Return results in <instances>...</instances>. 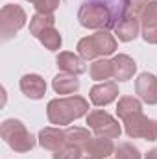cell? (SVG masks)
I'll return each instance as SVG.
<instances>
[{
	"label": "cell",
	"mask_w": 157,
	"mask_h": 159,
	"mask_svg": "<svg viewBox=\"0 0 157 159\" xmlns=\"http://www.w3.org/2000/svg\"><path fill=\"white\" fill-rule=\"evenodd\" d=\"M89 111V102L81 96H67V98H56L50 100L46 106L48 120L56 126L70 124L72 120L83 117Z\"/></svg>",
	"instance_id": "1"
},
{
	"label": "cell",
	"mask_w": 157,
	"mask_h": 159,
	"mask_svg": "<svg viewBox=\"0 0 157 159\" xmlns=\"http://www.w3.org/2000/svg\"><path fill=\"white\" fill-rule=\"evenodd\" d=\"M144 159H157V148L150 150V152L146 154V157H144Z\"/></svg>",
	"instance_id": "27"
},
{
	"label": "cell",
	"mask_w": 157,
	"mask_h": 159,
	"mask_svg": "<svg viewBox=\"0 0 157 159\" xmlns=\"http://www.w3.org/2000/svg\"><path fill=\"white\" fill-rule=\"evenodd\" d=\"M111 61H113V78L118 80V81L129 80L135 74V70H137L135 61H133L129 56H126V54H118V56H115Z\"/></svg>",
	"instance_id": "16"
},
{
	"label": "cell",
	"mask_w": 157,
	"mask_h": 159,
	"mask_svg": "<svg viewBox=\"0 0 157 159\" xmlns=\"http://www.w3.org/2000/svg\"><path fill=\"white\" fill-rule=\"evenodd\" d=\"M79 154H81V150L65 144L63 148H59L57 152H54V159H79Z\"/></svg>",
	"instance_id": "25"
},
{
	"label": "cell",
	"mask_w": 157,
	"mask_h": 159,
	"mask_svg": "<svg viewBox=\"0 0 157 159\" xmlns=\"http://www.w3.org/2000/svg\"><path fill=\"white\" fill-rule=\"evenodd\" d=\"M20 91L32 100H39L46 93V83L39 74H26L20 80Z\"/></svg>",
	"instance_id": "14"
},
{
	"label": "cell",
	"mask_w": 157,
	"mask_h": 159,
	"mask_svg": "<svg viewBox=\"0 0 157 159\" xmlns=\"http://www.w3.org/2000/svg\"><path fill=\"white\" fill-rule=\"evenodd\" d=\"M37 39H39L48 50H59V46H61V34H59L56 28H48V30H44Z\"/></svg>",
	"instance_id": "23"
},
{
	"label": "cell",
	"mask_w": 157,
	"mask_h": 159,
	"mask_svg": "<svg viewBox=\"0 0 157 159\" xmlns=\"http://www.w3.org/2000/svg\"><path fill=\"white\" fill-rule=\"evenodd\" d=\"M0 135L15 152H20V154L30 152L35 146L34 135L26 129V126L20 120H15V119L4 120V124L0 128Z\"/></svg>",
	"instance_id": "4"
},
{
	"label": "cell",
	"mask_w": 157,
	"mask_h": 159,
	"mask_svg": "<svg viewBox=\"0 0 157 159\" xmlns=\"http://www.w3.org/2000/svg\"><path fill=\"white\" fill-rule=\"evenodd\" d=\"M61 0H35L34 7L37 9V13H54L56 7L59 6Z\"/></svg>",
	"instance_id": "26"
},
{
	"label": "cell",
	"mask_w": 157,
	"mask_h": 159,
	"mask_svg": "<svg viewBox=\"0 0 157 159\" xmlns=\"http://www.w3.org/2000/svg\"><path fill=\"white\" fill-rule=\"evenodd\" d=\"M91 102L96 106V107H102V106H107L111 104L115 98L118 96V85L113 81H104V83H98L91 89Z\"/></svg>",
	"instance_id": "11"
},
{
	"label": "cell",
	"mask_w": 157,
	"mask_h": 159,
	"mask_svg": "<svg viewBox=\"0 0 157 159\" xmlns=\"http://www.w3.org/2000/svg\"><path fill=\"white\" fill-rule=\"evenodd\" d=\"M52 87L57 94H72L79 89V80L74 74H69V72H61L57 74L54 81H52Z\"/></svg>",
	"instance_id": "17"
},
{
	"label": "cell",
	"mask_w": 157,
	"mask_h": 159,
	"mask_svg": "<svg viewBox=\"0 0 157 159\" xmlns=\"http://www.w3.org/2000/svg\"><path fill=\"white\" fill-rule=\"evenodd\" d=\"M150 0H122V6H120V17L122 15H129V17H139L142 15L144 7L148 6Z\"/></svg>",
	"instance_id": "22"
},
{
	"label": "cell",
	"mask_w": 157,
	"mask_h": 159,
	"mask_svg": "<svg viewBox=\"0 0 157 159\" xmlns=\"http://www.w3.org/2000/svg\"><path fill=\"white\" fill-rule=\"evenodd\" d=\"M135 91L142 102H146L150 106L157 104V76L150 74V72H142L135 80Z\"/></svg>",
	"instance_id": "10"
},
{
	"label": "cell",
	"mask_w": 157,
	"mask_h": 159,
	"mask_svg": "<svg viewBox=\"0 0 157 159\" xmlns=\"http://www.w3.org/2000/svg\"><path fill=\"white\" fill-rule=\"evenodd\" d=\"M137 113H142V104L135 98V96H122L118 100L117 106V115L122 120H128L129 117L137 115Z\"/></svg>",
	"instance_id": "18"
},
{
	"label": "cell",
	"mask_w": 157,
	"mask_h": 159,
	"mask_svg": "<svg viewBox=\"0 0 157 159\" xmlns=\"http://www.w3.org/2000/svg\"><path fill=\"white\" fill-rule=\"evenodd\" d=\"M124 128L126 133L133 139H146V141L157 139V120L148 119L142 113H137L128 120H124Z\"/></svg>",
	"instance_id": "7"
},
{
	"label": "cell",
	"mask_w": 157,
	"mask_h": 159,
	"mask_svg": "<svg viewBox=\"0 0 157 159\" xmlns=\"http://www.w3.org/2000/svg\"><path fill=\"white\" fill-rule=\"evenodd\" d=\"M115 157L117 159H141V152L137 150V146L129 144V143H122L115 148Z\"/></svg>",
	"instance_id": "24"
},
{
	"label": "cell",
	"mask_w": 157,
	"mask_h": 159,
	"mask_svg": "<svg viewBox=\"0 0 157 159\" xmlns=\"http://www.w3.org/2000/svg\"><path fill=\"white\" fill-rule=\"evenodd\" d=\"M115 50H117V39L107 30H100L89 37L79 39L78 43V54L85 61L111 56L115 54Z\"/></svg>",
	"instance_id": "3"
},
{
	"label": "cell",
	"mask_w": 157,
	"mask_h": 159,
	"mask_svg": "<svg viewBox=\"0 0 157 159\" xmlns=\"http://www.w3.org/2000/svg\"><path fill=\"white\" fill-rule=\"evenodd\" d=\"M111 154H115V144L111 139L105 137H92L83 148L79 159H105Z\"/></svg>",
	"instance_id": "8"
},
{
	"label": "cell",
	"mask_w": 157,
	"mask_h": 159,
	"mask_svg": "<svg viewBox=\"0 0 157 159\" xmlns=\"http://www.w3.org/2000/svg\"><path fill=\"white\" fill-rule=\"evenodd\" d=\"M57 67L63 72H69V74H74V76H79V74H83L87 70L85 59L81 56L72 54V52H61L57 56Z\"/></svg>",
	"instance_id": "15"
},
{
	"label": "cell",
	"mask_w": 157,
	"mask_h": 159,
	"mask_svg": "<svg viewBox=\"0 0 157 159\" xmlns=\"http://www.w3.org/2000/svg\"><path fill=\"white\" fill-rule=\"evenodd\" d=\"M139 30H141V20L139 17H129V15H122L118 19V22L115 24V34L120 41L128 43V41H133L139 35Z\"/></svg>",
	"instance_id": "13"
},
{
	"label": "cell",
	"mask_w": 157,
	"mask_h": 159,
	"mask_svg": "<svg viewBox=\"0 0 157 159\" xmlns=\"http://www.w3.org/2000/svg\"><path fill=\"white\" fill-rule=\"evenodd\" d=\"M141 30L142 37L150 44H157V0L148 2L141 15Z\"/></svg>",
	"instance_id": "9"
},
{
	"label": "cell",
	"mask_w": 157,
	"mask_h": 159,
	"mask_svg": "<svg viewBox=\"0 0 157 159\" xmlns=\"http://www.w3.org/2000/svg\"><path fill=\"white\" fill-rule=\"evenodd\" d=\"M54 22H56V19L52 13H35L30 20V34L39 37L44 30L54 28Z\"/></svg>",
	"instance_id": "20"
},
{
	"label": "cell",
	"mask_w": 157,
	"mask_h": 159,
	"mask_svg": "<svg viewBox=\"0 0 157 159\" xmlns=\"http://www.w3.org/2000/svg\"><path fill=\"white\" fill-rule=\"evenodd\" d=\"M65 137H67V144H69V146H74V148H78V150H81V148L92 139L91 133H89V129L78 128V126L65 129Z\"/></svg>",
	"instance_id": "19"
},
{
	"label": "cell",
	"mask_w": 157,
	"mask_h": 159,
	"mask_svg": "<svg viewBox=\"0 0 157 159\" xmlns=\"http://www.w3.org/2000/svg\"><path fill=\"white\" fill-rule=\"evenodd\" d=\"M28 2H32V4H34V2H35V0H28Z\"/></svg>",
	"instance_id": "28"
},
{
	"label": "cell",
	"mask_w": 157,
	"mask_h": 159,
	"mask_svg": "<svg viewBox=\"0 0 157 159\" xmlns=\"http://www.w3.org/2000/svg\"><path fill=\"white\" fill-rule=\"evenodd\" d=\"M39 144L44 150H50V152H57L59 148H63L67 144V137H65V131L57 128H44L41 129L39 133Z\"/></svg>",
	"instance_id": "12"
},
{
	"label": "cell",
	"mask_w": 157,
	"mask_h": 159,
	"mask_svg": "<svg viewBox=\"0 0 157 159\" xmlns=\"http://www.w3.org/2000/svg\"><path fill=\"white\" fill-rule=\"evenodd\" d=\"M87 124L94 131L96 137H105V139H118L122 133V128L117 120L113 119L107 111L94 109L92 113L87 115Z\"/></svg>",
	"instance_id": "5"
},
{
	"label": "cell",
	"mask_w": 157,
	"mask_h": 159,
	"mask_svg": "<svg viewBox=\"0 0 157 159\" xmlns=\"http://www.w3.org/2000/svg\"><path fill=\"white\" fill-rule=\"evenodd\" d=\"M26 24V13L17 4H7L0 11V28H2V39H11L22 26Z\"/></svg>",
	"instance_id": "6"
},
{
	"label": "cell",
	"mask_w": 157,
	"mask_h": 159,
	"mask_svg": "<svg viewBox=\"0 0 157 159\" xmlns=\"http://www.w3.org/2000/svg\"><path fill=\"white\" fill-rule=\"evenodd\" d=\"M91 78L96 80V81H104V80L113 78V61L109 59H98L91 65V70H89Z\"/></svg>",
	"instance_id": "21"
},
{
	"label": "cell",
	"mask_w": 157,
	"mask_h": 159,
	"mask_svg": "<svg viewBox=\"0 0 157 159\" xmlns=\"http://www.w3.org/2000/svg\"><path fill=\"white\" fill-rule=\"evenodd\" d=\"M78 20L83 28L91 30H107L115 28V13L109 9L107 4L100 0H87L78 11Z\"/></svg>",
	"instance_id": "2"
}]
</instances>
